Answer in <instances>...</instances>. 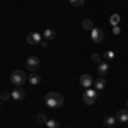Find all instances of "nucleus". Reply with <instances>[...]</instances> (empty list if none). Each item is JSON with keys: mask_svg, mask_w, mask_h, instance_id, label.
<instances>
[{"mask_svg": "<svg viewBox=\"0 0 128 128\" xmlns=\"http://www.w3.org/2000/svg\"><path fill=\"white\" fill-rule=\"evenodd\" d=\"M28 82H29L31 86H38V84H41V77L36 75V74H31L29 77H28Z\"/></svg>", "mask_w": 128, "mask_h": 128, "instance_id": "f8f14e48", "label": "nucleus"}, {"mask_svg": "<svg viewBox=\"0 0 128 128\" xmlns=\"http://www.w3.org/2000/svg\"><path fill=\"white\" fill-rule=\"evenodd\" d=\"M94 86H96V90H102V89L106 87V79L104 77H99L98 80H94Z\"/></svg>", "mask_w": 128, "mask_h": 128, "instance_id": "9b49d317", "label": "nucleus"}, {"mask_svg": "<svg viewBox=\"0 0 128 128\" xmlns=\"http://www.w3.org/2000/svg\"><path fill=\"white\" fill-rule=\"evenodd\" d=\"M126 106H128V102H126Z\"/></svg>", "mask_w": 128, "mask_h": 128, "instance_id": "bb28decb", "label": "nucleus"}, {"mask_svg": "<svg viewBox=\"0 0 128 128\" xmlns=\"http://www.w3.org/2000/svg\"><path fill=\"white\" fill-rule=\"evenodd\" d=\"M98 101V90L96 89H86V92H84V102L86 104H94Z\"/></svg>", "mask_w": 128, "mask_h": 128, "instance_id": "7ed1b4c3", "label": "nucleus"}, {"mask_svg": "<svg viewBox=\"0 0 128 128\" xmlns=\"http://www.w3.org/2000/svg\"><path fill=\"white\" fill-rule=\"evenodd\" d=\"M10 98H12V94H10V92H2V96H0L2 101H7V99H10Z\"/></svg>", "mask_w": 128, "mask_h": 128, "instance_id": "412c9836", "label": "nucleus"}, {"mask_svg": "<svg viewBox=\"0 0 128 128\" xmlns=\"http://www.w3.org/2000/svg\"><path fill=\"white\" fill-rule=\"evenodd\" d=\"M41 40H43V34H40V32H29L28 34V43L29 44H40Z\"/></svg>", "mask_w": 128, "mask_h": 128, "instance_id": "0eeeda50", "label": "nucleus"}, {"mask_svg": "<svg viewBox=\"0 0 128 128\" xmlns=\"http://www.w3.org/2000/svg\"><path fill=\"white\" fill-rule=\"evenodd\" d=\"M36 121H38V123H41V125H46L48 118H46L43 113H38V114H36Z\"/></svg>", "mask_w": 128, "mask_h": 128, "instance_id": "2eb2a0df", "label": "nucleus"}, {"mask_svg": "<svg viewBox=\"0 0 128 128\" xmlns=\"http://www.w3.org/2000/svg\"><path fill=\"white\" fill-rule=\"evenodd\" d=\"M90 38H92V41H94V43H101V41H102V38H104V32L99 29V28H94V29L90 31Z\"/></svg>", "mask_w": 128, "mask_h": 128, "instance_id": "423d86ee", "label": "nucleus"}, {"mask_svg": "<svg viewBox=\"0 0 128 128\" xmlns=\"http://www.w3.org/2000/svg\"><path fill=\"white\" fill-rule=\"evenodd\" d=\"M106 128H113V126H106Z\"/></svg>", "mask_w": 128, "mask_h": 128, "instance_id": "393cba45", "label": "nucleus"}, {"mask_svg": "<svg viewBox=\"0 0 128 128\" xmlns=\"http://www.w3.org/2000/svg\"><path fill=\"white\" fill-rule=\"evenodd\" d=\"M56 36V32L53 29H44V32H43V40H46V41H50V40H53Z\"/></svg>", "mask_w": 128, "mask_h": 128, "instance_id": "ddd939ff", "label": "nucleus"}, {"mask_svg": "<svg viewBox=\"0 0 128 128\" xmlns=\"http://www.w3.org/2000/svg\"><path fill=\"white\" fill-rule=\"evenodd\" d=\"M92 62H96L98 65H99V63H101V56H99L98 53H94V55H92Z\"/></svg>", "mask_w": 128, "mask_h": 128, "instance_id": "4be33fe9", "label": "nucleus"}, {"mask_svg": "<svg viewBox=\"0 0 128 128\" xmlns=\"http://www.w3.org/2000/svg\"><path fill=\"white\" fill-rule=\"evenodd\" d=\"M0 102H2V99H0Z\"/></svg>", "mask_w": 128, "mask_h": 128, "instance_id": "a878e982", "label": "nucleus"}, {"mask_svg": "<svg viewBox=\"0 0 128 128\" xmlns=\"http://www.w3.org/2000/svg\"><path fill=\"white\" fill-rule=\"evenodd\" d=\"M26 67H28L31 72H36V70L40 68V58H38V56H29V58L26 60Z\"/></svg>", "mask_w": 128, "mask_h": 128, "instance_id": "20e7f679", "label": "nucleus"}, {"mask_svg": "<svg viewBox=\"0 0 128 128\" xmlns=\"http://www.w3.org/2000/svg\"><path fill=\"white\" fill-rule=\"evenodd\" d=\"M41 46H43V48H48V41L46 40H41V43H40Z\"/></svg>", "mask_w": 128, "mask_h": 128, "instance_id": "b1692460", "label": "nucleus"}, {"mask_svg": "<svg viewBox=\"0 0 128 128\" xmlns=\"http://www.w3.org/2000/svg\"><path fill=\"white\" fill-rule=\"evenodd\" d=\"M46 128H60V123L56 120H48L46 121Z\"/></svg>", "mask_w": 128, "mask_h": 128, "instance_id": "dca6fc26", "label": "nucleus"}, {"mask_svg": "<svg viewBox=\"0 0 128 128\" xmlns=\"http://www.w3.org/2000/svg\"><path fill=\"white\" fill-rule=\"evenodd\" d=\"M104 58H106V62H111V60H114V51H106L104 53Z\"/></svg>", "mask_w": 128, "mask_h": 128, "instance_id": "6ab92c4d", "label": "nucleus"}, {"mask_svg": "<svg viewBox=\"0 0 128 128\" xmlns=\"http://www.w3.org/2000/svg\"><path fill=\"white\" fill-rule=\"evenodd\" d=\"M82 28L90 32V31L94 29V24H92V20H90V19H84V20H82Z\"/></svg>", "mask_w": 128, "mask_h": 128, "instance_id": "4468645a", "label": "nucleus"}, {"mask_svg": "<svg viewBox=\"0 0 128 128\" xmlns=\"http://www.w3.org/2000/svg\"><path fill=\"white\" fill-rule=\"evenodd\" d=\"M109 22H111L113 26H118V22H120V16H118V14H113V16L109 17Z\"/></svg>", "mask_w": 128, "mask_h": 128, "instance_id": "a211bd4d", "label": "nucleus"}, {"mask_svg": "<svg viewBox=\"0 0 128 128\" xmlns=\"http://www.w3.org/2000/svg\"><path fill=\"white\" fill-rule=\"evenodd\" d=\"M26 80H28V77H26V74H24L22 70H14V72L10 74V82H12L16 87H20Z\"/></svg>", "mask_w": 128, "mask_h": 128, "instance_id": "f03ea898", "label": "nucleus"}, {"mask_svg": "<svg viewBox=\"0 0 128 128\" xmlns=\"http://www.w3.org/2000/svg\"><path fill=\"white\" fill-rule=\"evenodd\" d=\"M70 4H72L74 7H82V5H84V0H70Z\"/></svg>", "mask_w": 128, "mask_h": 128, "instance_id": "aec40b11", "label": "nucleus"}, {"mask_svg": "<svg viewBox=\"0 0 128 128\" xmlns=\"http://www.w3.org/2000/svg\"><path fill=\"white\" fill-rule=\"evenodd\" d=\"M114 121H116V118L106 116V118H104V125H106V126H114Z\"/></svg>", "mask_w": 128, "mask_h": 128, "instance_id": "f3484780", "label": "nucleus"}, {"mask_svg": "<svg viewBox=\"0 0 128 128\" xmlns=\"http://www.w3.org/2000/svg\"><path fill=\"white\" fill-rule=\"evenodd\" d=\"M80 86L82 87H86V89H89L90 86H94V79L90 77V75H87V74H84V75H80Z\"/></svg>", "mask_w": 128, "mask_h": 128, "instance_id": "39448f33", "label": "nucleus"}, {"mask_svg": "<svg viewBox=\"0 0 128 128\" xmlns=\"http://www.w3.org/2000/svg\"><path fill=\"white\" fill-rule=\"evenodd\" d=\"M116 120L121 121V123H126L128 121V109H120L116 113Z\"/></svg>", "mask_w": 128, "mask_h": 128, "instance_id": "9d476101", "label": "nucleus"}, {"mask_svg": "<svg viewBox=\"0 0 128 128\" xmlns=\"http://www.w3.org/2000/svg\"><path fill=\"white\" fill-rule=\"evenodd\" d=\"M44 102H46V106H50V108H60V106H63L65 99H63V96L60 92H55L53 90V92H48L46 94Z\"/></svg>", "mask_w": 128, "mask_h": 128, "instance_id": "f257e3e1", "label": "nucleus"}, {"mask_svg": "<svg viewBox=\"0 0 128 128\" xmlns=\"http://www.w3.org/2000/svg\"><path fill=\"white\" fill-rule=\"evenodd\" d=\"M108 72H109V63H108V62H101V63L98 65L99 77H106V75H108Z\"/></svg>", "mask_w": 128, "mask_h": 128, "instance_id": "6e6552de", "label": "nucleus"}, {"mask_svg": "<svg viewBox=\"0 0 128 128\" xmlns=\"http://www.w3.org/2000/svg\"><path fill=\"white\" fill-rule=\"evenodd\" d=\"M10 94H12V99H16V101H20V99L26 98V90H24L22 87H16Z\"/></svg>", "mask_w": 128, "mask_h": 128, "instance_id": "1a4fd4ad", "label": "nucleus"}, {"mask_svg": "<svg viewBox=\"0 0 128 128\" xmlns=\"http://www.w3.org/2000/svg\"><path fill=\"white\" fill-rule=\"evenodd\" d=\"M120 32H121V29L118 26H113V34H120Z\"/></svg>", "mask_w": 128, "mask_h": 128, "instance_id": "5701e85b", "label": "nucleus"}]
</instances>
